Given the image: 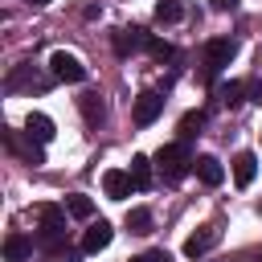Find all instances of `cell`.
I'll return each mask as SVG.
<instances>
[{
	"label": "cell",
	"instance_id": "23",
	"mask_svg": "<svg viewBox=\"0 0 262 262\" xmlns=\"http://www.w3.org/2000/svg\"><path fill=\"white\" fill-rule=\"evenodd\" d=\"M209 8H213V12H233L237 0H209Z\"/></svg>",
	"mask_w": 262,
	"mask_h": 262
},
{
	"label": "cell",
	"instance_id": "11",
	"mask_svg": "<svg viewBox=\"0 0 262 262\" xmlns=\"http://www.w3.org/2000/svg\"><path fill=\"white\" fill-rule=\"evenodd\" d=\"M25 135L29 139H37V143H49L57 131H53V119L49 115H41V111H33L29 119H25Z\"/></svg>",
	"mask_w": 262,
	"mask_h": 262
},
{
	"label": "cell",
	"instance_id": "19",
	"mask_svg": "<svg viewBox=\"0 0 262 262\" xmlns=\"http://www.w3.org/2000/svg\"><path fill=\"white\" fill-rule=\"evenodd\" d=\"M201 127H205V111H188V115L180 119V139H192Z\"/></svg>",
	"mask_w": 262,
	"mask_h": 262
},
{
	"label": "cell",
	"instance_id": "1",
	"mask_svg": "<svg viewBox=\"0 0 262 262\" xmlns=\"http://www.w3.org/2000/svg\"><path fill=\"white\" fill-rule=\"evenodd\" d=\"M156 168H160V176H164L168 184H176V180H184V176H188L192 160H188L184 143H164V147L156 151Z\"/></svg>",
	"mask_w": 262,
	"mask_h": 262
},
{
	"label": "cell",
	"instance_id": "13",
	"mask_svg": "<svg viewBox=\"0 0 262 262\" xmlns=\"http://www.w3.org/2000/svg\"><path fill=\"white\" fill-rule=\"evenodd\" d=\"M78 111H82V119H86L90 127H98V123L106 119V102H102L98 94H82V98H78Z\"/></svg>",
	"mask_w": 262,
	"mask_h": 262
},
{
	"label": "cell",
	"instance_id": "21",
	"mask_svg": "<svg viewBox=\"0 0 262 262\" xmlns=\"http://www.w3.org/2000/svg\"><path fill=\"white\" fill-rule=\"evenodd\" d=\"M147 53H151V57H156V61H172V57H176V49H172V45H168V41H156V37H151V41H147Z\"/></svg>",
	"mask_w": 262,
	"mask_h": 262
},
{
	"label": "cell",
	"instance_id": "24",
	"mask_svg": "<svg viewBox=\"0 0 262 262\" xmlns=\"http://www.w3.org/2000/svg\"><path fill=\"white\" fill-rule=\"evenodd\" d=\"M29 4H49V0H29Z\"/></svg>",
	"mask_w": 262,
	"mask_h": 262
},
{
	"label": "cell",
	"instance_id": "14",
	"mask_svg": "<svg viewBox=\"0 0 262 262\" xmlns=\"http://www.w3.org/2000/svg\"><path fill=\"white\" fill-rule=\"evenodd\" d=\"M29 254H33V242H29L25 233H8V237H4V258H8V262H25Z\"/></svg>",
	"mask_w": 262,
	"mask_h": 262
},
{
	"label": "cell",
	"instance_id": "9",
	"mask_svg": "<svg viewBox=\"0 0 262 262\" xmlns=\"http://www.w3.org/2000/svg\"><path fill=\"white\" fill-rule=\"evenodd\" d=\"M111 237H115L111 221H94V225L82 233V250H86V254H98V250H106V246H111Z\"/></svg>",
	"mask_w": 262,
	"mask_h": 262
},
{
	"label": "cell",
	"instance_id": "6",
	"mask_svg": "<svg viewBox=\"0 0 262 262\" xmlns=\"http://www.w3.org/2000/svg\"><path fill=\"white\" fill-rule=\"evenodd\" d=\"M131 188H135L131 172H123V168H111V172H102V192H106L111 201H123V196H131Z\"/></svg>",
	"mask_w": 262,
	"mask_h": 262
},
{
	"label": "cell",
	"instance_id": "16",
	"mask_svg": "<svg viewBox=\"0 0 262 262\" xmlns=\"http://www.w3.org/2000/svg\"><path fill=\"white\" fill-rule=\"evenodd\" d=\"M66 213H70V217H78V221H86V217L94 213V201H90V196H82V192H74V196H66Z\"/></svg>",
	"mask_w": 262,
	"mask_h": 262
},
{
	"label": "cell",
	"instance_id": "3",
	"mask_svg": "<svg viewBox=\"0 0 262 262\" xmlns=\"http://www.w3.org/2000/svg\"><path fill=\"white\" fill-rule=\"evenodd\" d=\"M233 53H237V41H229V37H213V41L205 45V78L221 74V70L233 61Z\"/></svg>",
	"mask_w": 262,
	"mask_h": 262
},
{
	"label": "cell",
	"instance_id": "20",
	"mask_svg": "<svg viewBox=\"0 0 262 262\" xmlns=\"http://www.w3.org/2000/svg\"><path fill=\"white\" fill-rule=\"evenodd\" d=\"M127 229L131 233H151V213L147 209H131L127 213Z\"/></svg>",
	"mask_w": 262,
	"mask_h": 262
},
{
	"label": "cell",
	"instance_id": "15",
	"mask_svg": "<svg viewBox=\"0 0 262 262\" xmlns=\"http://www.w3.org/2000/svg\"><path fill=\"white\" fill-rule=\"evenodd\" d=\"M131 180H135L139 192L151 188V160H147V156H131Z\"/></svg>",
	"mask_w": 262,
	"mask_h": 262
},
{
	"label": "cell",
	"instance_id": "22",
	"mask_svg": "<svg viewBox=\"0 0 262 262\" xmlns=\"http://www.w3.org/2000/svg\"><path fill=\"white\" fill-rule=\"evenodd\" d=\"M131 262H172V258H168V250H147V254H139Z\"/></svg>",
	"mask_w": 262,
	"mask_h": 262
},
{
	"label": "cell",
	"instance_id": "17",
	"mask_svg": "<svg viewBox=\"0 0 262 262\" xmlns=\"http://www.w3.org/2000/svg\"><path fill=\"white\" fill-rule=\"evenodd\" d=\"M180 16H184L180 0H160V4H156V20H160V25H176Z\"/></svg>",
	"mask_w": 262,
	"mask_h": 262
},
{
	"label": "cell",
	"instance_id": "18",
	"mask_svg": "<svg viewBox=\"0 0 262 262\" xmlns=\"http://www.w3.org/2000/svg\"><path fill=\"white\" fill-rule=\"evenodd\" d=\"M242 94H246V82H221V86H217V98H221L225 106H237Z\"/></svg>",
	"mask_w": 262,
	"mask_h": 262
},
{
	"label": "cell",
	"instance_id": "5",
	"mask_svg": "<svg viewBox=\"0 0 262 262\" xmlns=\"http://www.w3.org/2000/svg\"><path fill=\"white\" fill-rule=\"evenodd\" d=\"M160 111H164V98H160L156 90H143V94L135 98V111H131V119H135V127H151V123L160 119Z\"/></svg>",
	"mask_w": 262,
	"mask_h": 262
},
{
	"label": "cell",
	"instance_id": "10",
	"mask_svg": "<svg viewBox=\"0 0 262 262\" xmlns=\"http://www.w3.org/2000/svg\"><path fill=\"white\" fill-rule=\"evenodd\" d=\"M217 237H221V229H217V225H205V229H196V233L184 242V254H188V258H201V254H209V250L217 246Z\"/></svg>",
	"mask_w": 262,
	"mask_h": 262
},
{
	"label": "cell",
	"instance_id": "4",
	"mask_svg": "<svg viewBox=\"0 0 262 262\" xmlns=\"http://www.w3.org/2000/svg\"><path fill=\"white\" fill-rule=\"evenodd\" d=\"M49 70H53L57 82H86V66H82L74 53H66V49L49 53Z\"/></svg>",
	"mask_w": 262,
	"mask_h": 262
},
{
	"label": "cell",
	"instance_id": "8",
	"mask_svg": "<svg viewBox=\"0 0 262 262\" xmlns=\"http://www.w3.org/2000/svg\"><path fill=\"white\" fill-rule=\"evenodd\" d=\"M254 176H258V156L254 151H237L233 156V184L237 188H250Z\"/></svg>",
	"mask_w": 262,
	"mask_h": 262
},
{
	"label": "cell",
	"instance_id": "12",
	"mask_svg": "<svg viewBox=\"0 0 262 262\" xmlns=\"http://www.w3.org/2000/svg\"><path fill=\"white\" fill-rule=\"evenodd\" d=\"M192 168H196L201 184H209V188H217V184L225 180V168H221V160H213V156H201V160H192Z\"/></svg>",
	"mask_w": 262,
	"mask_h": 262
},
{
	"label": "cell",
	"instance_id": "7",
	"mask_svg": "<svg viewBox=\"0 0 262 262\" xmlns=\"http://www.w3.org/2000/svg\"><path fill=\"white\" fill-rule=\"evenodd\" d=\"M147 41H151V37H147L139 25L119 29V33H115V53H119V57H127V53H135V49H147Z\"/></svg>",
	"mask_w": 262,
	"mask_h": 262
},
{
	"label": "cell",
	"instance_id": "2",
	"mask_svg": "<svg viewBox=\"0 0 262 262\" xmlns=\"http://www.w3.org/2000/svg\"><path fill=\"white\" fill-rule=\"evenodd\" d=\"M61 229H66V213L57 205H41V233H37V246L45 250H61Z\"/></svg>",
	"mask_w": 262,
	"mask_h": 262
}]
</instances>
